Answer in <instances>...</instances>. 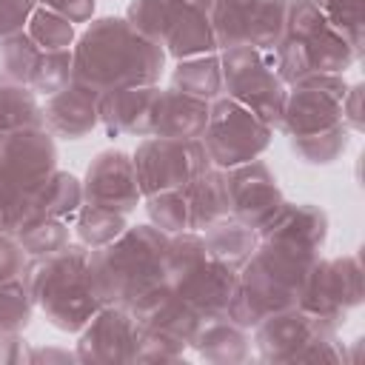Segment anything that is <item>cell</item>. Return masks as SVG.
<instances>
[{
  "instance_id": "16",
  "label": "cell",
  "mask_w": 365,
  "mask_h": 365,
  "mask_svg": "<svg viewBox=\"0 0 365 365\" xmlns=\"http://www.w3.org/2000/svg\"><path fill=\"white\" fill-rule=\"evenodd\" d=\"M137 322L123 305H100L97 314L77 331V362L86 365H111L131 362L137 345Z\"/></svg>"
},
{
  "instance_id": "14",
  "label": "cell",
  "mask_w": 365,
  "mask_h": 365,
  "mask_svg": "<svg viewBox=\"0 0 365 365\" xmlns=\"http://www.w3.org/2000/svg\"><path fill=\"white\" fill-rule=\"evenodd\" d=\"M348 91L345 74H305L288 86L277 131L302 137L342 123V100Z\"/></svg>"
},
{
  "instance_id": "47",
  "label": "cell",
  "mask_w": 365,
  "mask_h": 365,
  "mask_svg": "<svg viewBox=\"0 0 365 365\" xmlns=\"http://www.w3.org/2000/svg\"><path fill=\"white\" fill-rule=\"evenodd\" d=\"M188 6H197V9H202V11H208L211 14V9H214V0H185Z\"/></svg>"
},
{
  "instance_id": "6",
  "label": "cell",
  "mask_w": 365,
  "mask_h": 365,
  "mask_svg": "<svg viewBox=\"0 0 365 365\" xmlns=\"http://www.w3.org/2000/svg\"><path fill=\"white\" fill-rule=\"evenodd\" d=\"M57 171V143L46 125L17 128L0 137V234H11L29 217L31 194Z\"/></svg>"
},
{
  "instance_id": "28",
  "label": "cell",
  "mask_w": 365,
  "mask_h": 365,
  "mask_svg": "<svg viewBox=\"0 0 365 365\" xmlns=\"http://www.w3.org/2000/svg\"><path fill=\"white\" fill-rule=\"evenodd\" d=\"M171 88L191 94L197 100H217L222 97V66H220V51L217 54H200L188 60H177L171 71Z\"/></svg>"
},
{
  "instance_id": "25",
  "label": "cell",
  "mask_w": 365,
  "mask_h": 365,
  "mask_svg": "<svg viewBox=\"0 0 365 365\" xmlns=\"http://www.w3.org/2000/svg\"><path fill=\"white\" fill-rule=\"evenodd\" d=\"M188 205H191V231H205L222 220L231 217V200H228V185L222 168H208L202 171L188 188Z\"/></svg>"
},
{
  "instance_id": "36",
  "label": "cell",
  "mask_w": 365,
  "mask_h": 365,
  "mask_svg": "<svg viewBox=\"0 0 365 365\" xmlns=\"http://www.w3.org/2000/svg\"><path fill=\"white\" fill-rule=\"evenodd\" d=\"M177 3L180 0H131L123 17L128 20V26L137 34H143V37H148V40L163 46V37H165V29H168V23L174 17Z\"/></svg>"
},
{
  "instance_id": "45",
  "label": "cell",
  "mask_w": 365,
  "mask_h": 365,
  "mask_svg": "<svg viewBox=\"0 0 365 365\" xmlns=\"http://www.w3.org/2000/svg\"><path fill=\"white\" fill-rule=\"evenodd\" d=\"M362 91L365 86L362 83H348V91H345V100H342V123L351 128V131H365V111H362Z\"/></svg>"
},
{
  "instance_id": "11",
  "label": "cell",
  "mask_w": 365,
  "mask_h": 365,
  "mask_svg": "<svg viewBox=\"0 0 365 365\" xmlns=\"http://www.w3.org/2000/svg\"><path fill=\"white\" fill-rule=\"evenodd\" d=\"M362 294V265L356 254H342L331 259L319 254L299 294V308L322 325L339 331L348 314L359 308Z\"/></svg>"
},
{
  "instance_id": "9",
  "label": "cell",
  "mask_w": 365,
  "mask_h": 365,
  "mask_svg": "<svg viewBox=\"0 0 365 365\" xmlns=\"http://www.w3.org/2000/svg\"><path fill=\"white\" fill-rule=\"evenodd\" d=\"M220 66H222V94L237 100L257 117H262L277 131L288 86L277 71L274 48H248V46L222 48Z\"/></svg>"
},
{
  "instance_id": "34",
  "label": "cell",
  "mask_w": 365,
  "mask_h": 365,
  "mask_svg": "<svg viewBox=\"0 0 365 365\" xmlns=\"http://www.w3.org/2000/svg\"><path fill=\"white\" fill-rule=\"evenodd\" d=\"M145 214L151 220V225H157L165 234H180V231H191V205H188V194L182 191H157L143 197Z\"/></svg>"
},
{
  "instance_id": "44",
  "label": "cell",
  "mask_w": 365,
  "mask_h": 365,
  "mask_svg": "<svg viewBox=\"0 0 365 365\" xmlns=\"http://www.w3.org/2000/svg\"><path fill=\"white\" fill-rule=\"evenodd\" d=\"M31 342L23 334H0V365H29Z\"/></svg>"
},
{
  "instance_id": "21",
  "label": "cell",
  "mask_w": 365,
  "mask_h": 365,
  "mask_svg": "<svg viewBox=\"0 0 365 365\" xmlns=\"http://www.w3.org/2000/svg\"><path fill=\"white\" fill-rule=\"evenodd\" d=\"M257 237L322 254L328 240V214L314 202H282L279 211L262 228H257Z\"/></svg>"
},
{
  "instance_id": "24",
  "label": "cell",
  "mask_w": 365,
  "mask_h": 365,
  "mask_svg": "<svg viewBox=\"0 0 365 365\" xmlns=\"http://www.w3.org/2000/svg\"><path fill=\"white\" fill-rule=\"evenodd\" d=\"M200 359L214 362V365H240L245 359H251V331L237 325L228 317H214V319H202L191 345Z\"/></svg>"
},
{
  "instance_id": "26",
  "label": "cell",
  "mask_w": 365,
  "mask_h": 365,
  "mask_svg": "<svg viewBox=\"0 0 365 365\" xmlns=\"http://www.w3.org/2000/svg\"><path fill=\"white\" fill-rule=\"evenodd\" d=\"M80 205H83V180H77L71 171H60L57 168L31 194L29 217H51V220L74 222V214H77Z\"/></svg>"
},
{
  "instance_id": "17",
  "label": "cell",
  "mask_w": 365,
  "mask_h": 365,
  "mask_svg": "<svg viewBox=\"0 0 365 365\" xmlns=\"http://www.w3.org/2000/svg\"><path fill=\"white\" fill-rule=\"evenodd\" d=\"M83 202L103 205L128 217L143 202L131 154L120 148L97 151L83 177Z\"/></svg>"
},
{
  "instance_id": "1",
  "label": "cell",
  "mask_w": 365,
  "mask_h": 365,
  "mask_svg": "<svg viewBox=\"0 0 365 365\" xmlns=\"http://www.w3.org/2000/svg\"><path fill=\"white\" fill-rule=\"evenodd\" d=\"M165 71V48L137 34L125 17H91L71 46V77L100 91L154 86Z\"/></svg>"
},
{
  "instance_id": "5",
  "label": "cell",
  "mask_w": 365,
  "mask_h": 365,
  "mask_svg": "<svg viewBox=\"0 0 365 365\" xmlns=\"http://www.w3.org/2000/svg\"><path fill=\"white\" fill-rule=\"evenodd\" d=\"M277 71L285 86L305 74H345L359 54L325 20L314 0H291L282 40L274 48Z\"/></svg>"
},
{
  "instance_id": "23",
  "label": "cell",
  "mask_w": 365,
  "mask_h": 365,
  "mask_svg": "<svg viewBox=\"0 0 365 365\" xmlns=\"http://www.w3.org/2000/svg\"><path fill=\"white\" fill-rule=\"evenodd\" d=\"M163 48L165 57L174 60H188V57H200V54H217V37H214V26H211V14L188 6L185 0L177 3L174 17L165 29L163 37Z\"/></svg>"
},
{
  "instance_id": "29",
  "label": "cell",
  "mask_w": 365,
  "mask_h": 365,
  "mask_svg": "<svg viewBox=\"0 0 365 365\" xmlns=\"http://www.w3.org/2000/svg\"><path fill=\"white\" fill-rule=\"evenodd\" d=\"M43 125V106L29 86L0 77V137L17 128Z\"/></svg>"
},
{
  "instance_id": "4",
  "label": "cell",
  "mask_w": 365,
  "mask_h": 365,
  "mask_svg": "<svg viewBox=\"0 0 365 365\" xmlns=\"http://www.w3.org/2000/svg\"><path fill=\"white\" fill-rule=\"evenodd\" d=\"M88 251L83 242H68L54 254L29 257L23 282L46 319L66 334H77L100 308L88 282Z\"/></svg>"
},
{
  "instance_id": "31",
  "label": "cell",
  "mask_w": 365,
  "mask_h": 365,
  "mask_svg": "<svg viewBox=\"0 0 365 365\" xmlns=\"http://www.w3.org/2000/svg\"><path fill=\"white\" fill-rule=\"evenodd\" d=\"M128 228L125 214L103 208V205H88L83 202L74 214V231H77V242H83L86 248H100L111 240H117L123 231Z\"/></svg>"
},
{
  "instance_id": "32",
  "label": "cell",
  "mask_w": 365,
  "mask_h": 365,
  "mask_svg": "<svg viewBox=\"0 0 365 365\" xmlns=\"http://www.w3.org/2000/svg\"><path fill=\"white\" fill-rule=\"evenodd\" d=\"M71 222L66 220H51V217H29L23 225L14 231V240L26 251V257H46L60 251L63 245L71 242Z\"/></svg>"
},
{
  "instance_id": "2",
  "label": "cell",
  "mask_w": 365,
  "mask_h": 365,
  "mask_svg": "<svg viewBox=\"0 0 365 365\" xmlns=\"http://www.w3.org/2000/svg\"><path fill=\"white\" fill-rule=\"evenodd\" d=\"M317 257L319 254L288 242L259 240L248 262L237 271V291L228 302L225 317L254 331L265 317L297 308Z\"/></svg>"
},
{
  "instance_id": "3",
  "label": "cell",
  "mask_w": 365,
  "mask_h": 365,
  "mask_svg": "<svg viewBox=\"0 0 365 365\" xmlns=\"http://www.w3.org/2000/svg\"><path fill=\"white\" fill-rule=\"evenodd\" d=\"M165 231L157 225H128L117 240L88 251V282L100 305L128 308L140 294L165 282Z\"/></svg>"
},
{
  "instance_id": "15",
  "label": "cell",
  "mask_w": 365,
  "mask_h": 365,
  "mask_svg": "<svg viewBox=\"0 0 365 365\" xmlns=\"http://www.w3.org/2000/svg\"><path fill=\"white\" fill-rule=\"evenodd\" d=\"M222 174H225V185H228L231 217L251 225L254 231L262 228L285 202L277 174L259 157L231 165V168H222Z\"/></svg>"
},
{
  "instance_id": "7",
  "label": "cell",
  "mask_w": 365,
  "mask_h": 365,
  "mask_svg": "<svg viewBox=\"0 0 365 365\" xmlns=\"http://www.w3.org/2000/svg\"><path fill=\"white\" fill-rule=\"evenodd\" d=\"M165 282L168 288L200 317H225L228 302L237 291V271L217 262L200 231H180L165 245Z\"/></svg>"
},
{
  "instance_id": "10",
  "label": "cell",
  "mask_w": 365,
  "mask_h": 365,
  "mask_svg": "<svg viewBox=\"0 0 365 365\" xmlns=\"http://www.w3.org/2000/svg\"><path fill=\"white\" fill-rule=\"evenodd\" d=\"M274 128L240 106L231 97H217L208 106V123L202 131V145L214 168H231L248 160H257L271 145Z\"/></svg>"
},
{
  "instance_id": "8",
  "label": "cell",
  "mask_w": 365,
  "mask_h": 365,
  "mask_svg": "<svg viewBox=\"0 0 365 365\" xmlns=\"http://www.w3.org/2000/svg\"><path fill=\"white\" fill-rule=\"evenodd\" d=\"M254 348L262 362H345L348 348L339 331L322 325L308 311L285 308L254 328Z\"/></svg>"
},
{
  "instance_id": "30",
  "label": "cell",
  "mask_w": 365,
  "mask_h": 365,
  "mask_svg": "<svg viewBox=\"0 0 365 365\" xmlns=\"http://www.w3.org/2000/svg\"><path fill=\"white\" fill-rule=\"evenodd\" d=\"M348 143H351V128L345 123H336V125H331L325 131H314V134H302V137H288L291 151L305 165H331V163H336L345 154Z\"/></svg>"
},
{
  "instance_id": "39",
  "label": "cell",
  "mask_w": 365,
  "mask_h": 365,
  "mask_svg": "<svg viewBox=\"0 0 365 365\" xmlns=\"http://www.w3.org/2000/svg\"><path fill=\"white\" fill-rule=\"evenodd\" d=\"M71 80V48L66 51H43L37 66H34V74L29 80V88L34 94H54L60 91L66 83Z\"/></svg>"
},
{
  "instance_id": "43",
  "label": "cell",
  "mask_w": 365,
  "mask_h": 365,
  "mask_svg": "<svg viewBox=\"0 0 365 365\" xmlns=\"http://www.w3.org/2000/svg\"><path fill=\"white\" fill-rule=\"evenodd\" d=\"M34 3L48 9V11H57L68 23H88L94 17V3L97 0H34Z\"/></svg>"
},
{
  "instance_id": "13",
  "label": "cell",
  "mask_w": 365,
  "mask_h": 365,
  "mask_svg": "<svg viewBox=\"0 0 365 365\" xmlns=\"http://www.w3.org/2000/svg\"><path fill=\"white\" fill-rule=\"evenodd\" d=\"M291 0H214L211 26L222 48H277Z\"/></svg>"
},
{
  "instance_id": "20",
  "label": "cell",
  "mask_w": 365,
  "mask_h": 365,
  "mask_svg": "<svg viewBox=\"0 0 365 365\" xmlns=\"http://www.w3.org/2000/svg\"><path fill=\"white\" fill-rule=\"evenodd\" d=\"M137 328H148V331H160L168 334L185 345H191L197 328H200V317L168 288V282H160L154 288H148L145 294H140L131 305H128Z\"/></svg>"
},
{
  "instance_id": "19",
  "label": "cell",
  "mask_w": 365,
  "mask_h": 365,
  "mask_svg": "<svg viewBox=\"0 0 365 365\" xmlns=\"http://www.w3.org/2000/svg\"><path fill=\"white\" fill-rule=\"evenodd\" d=\"M160 86H123L100 94V123L108 137H151Z\"/></svg>"
},
{
  "instance_id": "12",
  "label": "cell",
  "mask_w": 365,
  "mask_h": 365,
  "mask_svg": "<svg viewBox=\"0 0 365 365\" xmlns=\"http://www.w3.org/2000/svg\"><path fill=\"white\" fill-rule=\"evenodd\" d=\"M131 160L143 197L157 191H182L211 168L202 140L145 137L143 143H137Z\"/></svg>"
},
{
  "instance_id": "37",
  "label": "cell",
  "mask_w": 365,
  "mask_h": 365,
  "mask_svg": "<svg viewBox=\"0 0 365 365\" xmlns=\"http://www.w3.org/2000/svg\"><path fill=\"white\" fill-rule=\"evenodd\" d=\"M34 299L23 277L0 282V334H23L31 322Z\"/></svg>"
},
{
  "instance_id": "40",
  "label": "cell",
  "mask_w": 365,
  "mask_h": 365,
  "mask_svg": "<svg viewBox=\"0 0 365 365\" xmlns=\"http://www.w3.org/2000/svg\"><path fill=\"white\" fill-rule=\"evenodd\" d=\"M185 348H188L185 342H180V339H174L168 334L140 328L131 362H180Z\"/></svg>"
},
{
  "instance_id": "18",
  "label": "cell",
  "mask_w": 365,
  "mask_h": 365,
  "mask_svg": "<svg viewBox=\"0 0 365 365\" xmlns=\"http://www.w3.org/2000/svg\"><path fill=\"white\" fill-rule=\"evenodd\" d=\"M100 94H103L100 88L71 77L60 91L46 97L43 125L63 140L88 137L100 123Z\"/></svg>"
},
{
  "instance_id": "38",
  "label": "cell",
  "mask_w": 365,
  "mask_h": 365,
  "mask_svg": "<svg viewBox=\"0 0 365 365\" xmlns=\"http://www.w3.org/2000/svg\"><path fill=\"white\" fill-rule=\"evenodd\" d=\"M325 20L351 43V48L362 57L365 48V20H362V0H314Z\"/></svg>"
},
{
  "instance_id": "46",
  "label": "cell",
  "mask_w": 365,
  "mask_h": 365,
  "mask_svg": "<svg viewBox=\"0 0 365 365\" xmlns=\"http://www.w3.org/2000/svg\"><path fill=\"white\" fill-rule=\"evenodd\" d=\"M40 362H77V354L74 351H66V348H51V345H46V348H34L31 345V362L29 365H40Z\"/></svg>"
},
{
  "instance_id": "33",
  "label": "cell",
  "mask_w": 365,
  "mask_h": 365,
  "mask_svg": "<svg viewBox=\"0 0 365 365\" xmlns=\"http://www.w3.org/2000/svg\"><path fill=\"white\" fill-rule=\"evenodd\" d=\"M23 31L31 37V43L40 51H66L77 40L74 23H68L66 17H60L57 11L43 9V6H34V11H31V17H29Z\"/></svg>"
},
{
  "instance_id": "41",
  "label": "cell",
  "mask_w": 365,
  "mask_h": 365,
  "mask_svg": "<svg viewBox=\"0 0 365 365\" xmlns=\"http://www.w3.org/2000/svg\"><path fill=\"white\" fill-rule=\"evenodd\" d=\"M34 6V0H0V37L23 31Z\"/></svg>"
},
{
  "instance_id": "42",
  "label": "cell",
  "mask_w": 365,
  "mask_h": 365,
  "mask_svg": "<svg viewBox=\"0 0 365 365\" xmlns=\"http://www.w3.org/2000/svg\"><path fill=\"white\" fill-rule=\"evenodd\" d=\"M26 262H29V257L20 248V242L11 234H0V282L23 277Z\"/></svg>"
},
{
  "instance_id": "27",
  "label": "cell",
  "mask_w": 365,
  "mask_h": 365,
  "mask_svg": "<svg viewBox=\"0 0 365 365\" xmlns=\"http://www.w3.org/2000/svg\"><path fill=\"white\" fill-rule=\"evenodd\" d=\"M200 234H202V242H205L208 254L217 262L228 265L231 271H240L248 262V257L254 254L257 242H259L257 231L251 225L234 220V217H228V220H222V222H217V225H211Z\"/></svg>"
},
{
  "instance_id": "22",
  "label": "cell",
  "mask_w": 365,
  "mask_h": 365,
  "mask_svg": "<svg viewBox=\"0 0 365 365\" xmlns=\"http://www.w3.org/2000/svg\"><path fill=\"white\" fill-rule=\"evenodd\" d=\"M208 106L211 103L197 100L191 94H182L177 88H160L151 137L200 140L205 131V123H208Z\"/></svg>"
},
{
  "instance_id": "35",
  "label": "cell",
  "mask_w": 365,
  "mask_h": 365,
  "mask_svg": "<svg viewBox=\"0 0 365 365\" xmlns=\"http://www.w3.org/2000/svg\"><path fill=\"white\" fill-rule=\"evenodd\" d=\"M40 54L43 51L31 43V37L26 31L0 37V77H6L11 83H20V86H29Z\"/></svg>"
}]
</instances>
